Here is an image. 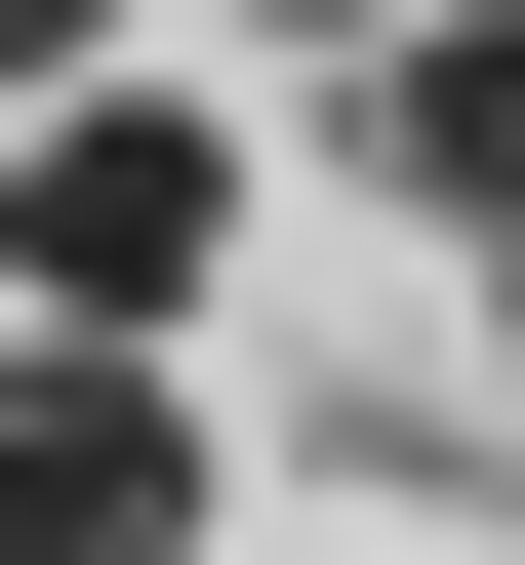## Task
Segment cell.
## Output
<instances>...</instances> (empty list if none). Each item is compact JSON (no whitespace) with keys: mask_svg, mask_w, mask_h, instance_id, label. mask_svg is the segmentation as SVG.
<instances>
[{"mask_svg":"<svg viewBox=\"0 0 525 565\" xmlns=\"http://www.w3.org/2000/svg\"><path fill=\"white\" fill-rule=\"evenodd\" d=\"M202 243H243V121H162V82L0 121V323H122V364H162V323H202Z\"/></svg>","mask_w":525,"mask_h":565,"instance_id":"obj_1","label":"cell"},{"mask_svg":"<svg viewBox=\"0 0 525 565\" xmlns=\"http://www.w3.org/2000/svg\"><path fill=\"white\" fill-rule=\"evenodd\" d=\"M0 565H202V404L122 323H0Z\"/></svg>","mask_w":525,"mask_h":565,"instance_id":"obj_2","label":"cell"},{"mask_svg":"<svg viewBox=\"0 0 525 565\" xmlns=\"http://www.w3.org/2000/svg\"><path fill=\"white\" fill-rule=\"evenodd\" d=\"M364 162H405V202H485V243H525V0H444L405 82H364Z\"/></svg>","mask_w":525,"mask_h":565,"instance_id":"obj_3","label":"cell"},{"mask_svg":"<svg viewBox=\"0 0 525 565\" xmlns=\"http://www.w3.org/2000/svg\"><path fill=\"white\" fill-rule=\"evenodd\" d=\"M243 41H364V82H405V41H444V0H243Z\"/></svg>","mask_w":525,"mask_h":565,"instance_id":"obj_4","label":"cell"}]
</instances>
